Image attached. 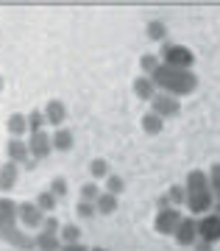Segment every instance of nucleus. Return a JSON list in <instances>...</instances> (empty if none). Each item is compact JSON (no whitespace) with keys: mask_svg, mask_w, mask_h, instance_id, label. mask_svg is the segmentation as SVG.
I'll list each match as a JSON object with an SVG mask.
<instances>
[{"mask_svg":"<svg viewBox=\"0 0 220 251\" xmlns=\"http://www.w3.org/2000/svg\"><path fill=\"white\" fill-rule=\"evenodd\" d=\"M23 168H25V171H34V168H36V159H34V156H28V159L23 162Z\"/></svg>","mask_w":220,"mask_h":251,"instance_id":"f704fd0d","label":"nucleus"},{"mask_svg":"<svg viewBox=\"0 0 220 251\" xmlns=\"http://www.w3.org/2000/svg\"><path fill=\"white\" fill-rule=\"evenodd\" d=\"M156 84H153V81L148 78V75H140V78H134V95H137V98L140 100H153L156 98Z\"/></svg>","mask_w":220,"mask_h":251,"instance_id":"4468645a","label":"nucleus"},{"mask_svg":"<svg viewBox=\"0 0 220 251\" xmlns=\"http://www.w3.org/2000/svg\"><path fill=\"white\" fill-rule=\"evenodd\" d=\"M156 90H165L168 95H193L198 90V75L193 70H181V67H170V64H159L156 70L148 75Z\"/></svg>","mask_w":220,"mask_h":251,"instance_id":"f257e3e1","label":"nucleus"},{"mask_svg":"<svg viewBox=\"0 0 220 251\" xmlns=\"http://www.w3.org/2000/svg\"><path fill=\"white\" fill-rule=\"evenodd\" d=\"M64 117H67V106H64L62 100H48V106H45V120L56 128H62Z\"/></svg>","mask_w":220,"mask_h":251,"instance_id":"ddd939ff","label":"nucleus"},{"mask_svg":"<svg viewBox=\"0 0 220 251\" xmlns=\"http://www.w3.org/2000/svg\"><path fill=\"white\" fill-rule=\"evenodd\" d=\"M89 251H106L103 246H95V249H89Z\"/></svg>","mask_w":220,"mask_h":251,"instance_id":"4c0bfd02","label":"nucleus"},{"mask_svg":"<svg viewBox=\"0 0 220 251\" xmlns=\"http://www.w3.org/2000/svg\"><path fill=\"white\" fill-rule=\"evenodd\" d=\"M6 128H9V134H11V137L23 140V137L28 134V115H20V112L9 115V120H6Z\"/></svg>","mask_w":220,"mask_h":251,"instance_id":"2eb2a0df","label":"nucleus"},{"mask_svg":"<svg viewBox=\"0 0 220 251\" xmlns=\"http://www.w3.org/2000/svg\"><path fill=\"white\" fill-rule=\"evenodd\" d=\"M67 190L70 187H67V179H64V176H56V179L50 181V193L56 198H67Z\"/></svg>","mask_w":220,"mask_h":251,"instance_id":"c756f323","label":"nucleus"},{"mask_svg":"<svg viewBox=\"0 0 220 251\" xmlns=\"http://www.w3.org/2000/svg\"><path fill=\"white\" fill-rule=\"evenodd\" d=\"M0 90H3V78H0Z\"/></svg>","mask_w":220,"mask_h":251,"instance_id":"58836bf2","label":"nucleus"},{"mask_svg":"<svg viewBox=\"0 0 220 251\" xmlns=\"http://www.w3.org/2000/svg\"><path fill=\"white\" fill-rule=\"evenodd\" d=\"M168 198H170V204H173V206H181L187 201V190L178 187V184H173V187L168 190Z\"/></svg>","mask_w":220,"mask_h":251,"instance_id":"7c9ffc66","label":"nucleus"},{"mask_svg":"<svg viewBox=\"0 0 220 251\" xmlns=\"http://www.w3.org/2000/svg\"><path fill=\"white\" fill-rule=\"evenodd\" d=\"M59 229H62L59 218H53V215L45 218V224H42V232H45V234H59Z\"/></svg>","mask_w":220,"mask_h":251,"instance_id":"2f4dec72","label":"nucleus"},{"mask_svg":"<svg viewBox=\"0 0 220 251\" xmlns=\"http://www.w3.org/2000/svg\"><path fill=\"white\" fill-rule=\"evenodd\" d=\"M156 206H159V212H162V209H170V206H173V204H170V198H168V193L156 198Z\"/></svg>","mask_w":220,"mask_h":251,"instance_id":"72a5a7b5","label":"nucleus"},{"mask_svg":"<svg viewBox=\"0 0 220 251\" xmlns=\"http://www.w3.org/2000/svg\"><path fill=\"white\" fill-rule=\"evenodd\" d=\"M159 64H162V59H159L156 53H142L140 56V67H142V73H145V75H150Z\"/></svg>","mask_w":220,"mask_h":251,"instance_id":"b1692460","label":"nucleus"},{"mask_svg":"<svg viewBox=\"0 0 220 251\" xmlns=\"http://www.w3.org/2000/svg\"><path fill=\"white\" fill-rule=\"evenodd\" d=\"M148 39H153V42H165V39H168V28H165V23L150 20L148 23Z\"/></svg>","mask_w":220,"mask_h":251,"instance_id":"412c9836","label":"nucleus"},{"mask_svg":"<svg viewBox=\"0 0 220 251\" xmlns=\"http://www.w3.org/2000/svg\"><path fill=\"white\" fill-rule=\"evenodd\" d=\"M206 176H209V190H212V196L220 201V162H218V165H212V171L206 173Z\"/></svg>","mask_w":220,"mask_h":251,"instance_id":"bb28decb","label":"nucleus"},{"mask_svg":"<svg viewBox=\"0 0 220 251\" xmlns=\"http://www.w3.org/2000/svg\"><path fill=\"white\" fill-rule=\"evenodd\" d=\"M59 240L62 243H81V229L75 224H67L59 229Z\"/></svg>","mask_w":220,"mask_h":251,"instance_id":"5701e85b","label":"nucleus"},{"mask_svg":"<svg viewBox=\"0 0 220 251\" xmlns=\"http://www.w3.org/2000/svg\"><path fill=\"white\" fill-rule=\"evenodd\" d=\"M53 140V151H70L73 148V131L70 128H56V134H50Z\"/></svg>","mask_w":220,"mask_h":251,"instance_id":"f3484780","label":"nucleus"},{"mask_svg":"<svg viewBox=\"0 0 220 251\" xmlns=\"http://www.w3.org/2000/svg\"><path fill=\"white\" fill-rule=\"evenodd\" d=\"M6 153H9V162L23 165V162L31 156V151H28V140H17V137H11L9 145H6Z\"/></svg>","mask_w":220,"mask_h":251,"instance_id":"f8f14e48","label":"nucleus"},{"mask_svg":"<svg viewBox=\"0 0 220 251\" xmlns=\"http://www.w3.org/2000/svg\"><path fill=\"white\" fill-rule=\"evenodd\" d=\"M17 179H20V165L17 162H6V165H0V190H3V193L14 190Z\"/></svg>","mask_w":220,"mask_h":251,"instance_id":"9b49d317","label":"nucleus"},{"mask_svg":"<svg viewBox=\"0 0 220 251\" xmlns=\"http://www.w3.org/2000/svg\"><path fill=\"white\" fill-rule=\"evenodd\" d=\"M56 201H59V198L53 196L50 190H42V193L36 196V206H39L42 212H53V209H56Z\"/></svg>","mask_w":220,"mask_h":251,"instance_id":"4be33fe9","label":"nucleus"},{"mask_svg":"<svg viewBox=\"0 0 220 251\" xmlns=\"http://www.w3.org/2000/svg\"><path fill=\"white\" fill-rule=\"evenodd\" d=\"M195 251H212V243L201 240V243H198V246H195Z\"/></svg>","mask_w":220,"mask_h":251,"instance_id":"c9c22d12","label":"nucleus"},{"mask_svg":"<svg viewBox=\"0 0 220 251\" xmlns=\"http://www.w3.org/2000/svg\"><path fill=\"white\" fill-rule=\"evenodd\" d=\"M212 209H215V215L220 218V201H215V204H212Z\"/></svg>","mask_w":220,"mask_h":251,"instance_id":"e433bc0d","label":"nucleus"},{"mask_svg":"<svg viewBox=\"0 0 220 251\" xmlns=\"http://www.w3.org/2000/svg\"><path fill=\"white\" fill-rule=\"evenodd\" d=\"M109 165H106V159H92L89 162V176H92V179H106V176H109Z\"/></svg>","mask_w":220,"mask_h":251,"instance_id":"393cba45","label":"nucleus"},{"mask_svg":"<svg viewBox=\"0 0 220 251\" xmlns=\"http://www.w3.org/2000/svg\"><path fill=\"white\" fill-rule=\"evenodd\" d=\"M176 243L178 246H195V240H198V226H195V218H181V224H178L176 229Z\"/></svg>","mask_w":220,"mask_h":251,"instance_id":"9d476101","label":"nucleus"},{"mask_svg":"<svg viewBox=\"0 0 220 251\" xmlns=\"http://www.w3.org/2000/svg\"><path fill=\"white\" fill-rule=\"evenodd\" d=\"M28 151H31V156H34L36 162L48 159L50 151H53L50 134H48V131H36V134H31V137H28Z\"/></svg>","mask_w":220,"mask_h":251,"instance_id":"0eeeda50","label":"nucleus"},{"mask_svg":"<svg viewBox=\"0 0 220 251\" xmlns=\"http://www.w3.org/2000/svg\"><path fill=\"white\" fill-rule=\"evenodd\" d=\"M17 218H20V224L28 226V229H39L45 224V212L36 206V201H23V204H17Z\"/></svg>","mask_w":220,"mask_h":251,"instance_id":"423d86ee","label":"nucleus"},{"mask_svg":"<svg viewBox=\"0 0 220 251\" xmlns=\"http://www.w3.org/2000/svg\"><path fill=\"white\" fill-rule=\"evenodd\" d=\"M64 243L59 240V234H45V232H39L34 237V249L36 251H59Z\"/></svg>","mask_w":220,"mask_h":251,"instance_id":"dca6fc26","label":"nucleus"},{"mask_svg":"<svg viewBox=\"0 0 220 251\" xmlns=\"http://www.w3.org/2000/svg\"><path fill=\"white\" fill-rule=\"evenodd\" d=\"M159 59H162V64L181 67V70H193V64H195V53H193V50H190L187 45H176V42H162Z\"/></svg>","mask_w":220,"mask_h":251,"instance_id":"20e7f679","label":"nucleus"},{"mask_svg":"<svg viewBox=\"0 0 220 251\" xmlns=\"http://www.w3.org/2000/svg\"><path fill=\"white\" fill-rule=\"evenodd\" d=\"M98 196H100V187H98V184H92V181L81 184V201H89V204H95Z\"/></svg>","mask_w":220,"mask_h":251,"instance_id":"cd10ccee","label":"nucleus"},{"mask_svg":"<svg viewBox=\"0 0 220 251\" xmlns=\"http://www.w3.org/2000/svg\"><path fill=\"white\" fill-rule=\"evenodd\" d=\"M75 212H78L81 221H92V218L98 215L95 204H89V201H78V206H75Z\"/></svg>","mask_w":220,"mask_h":251,"instance_id":"c85d7f7f","label":"nucleus"},{"mask_svg":"<svg viewBox=\"0 0 220 251\" xmlns=\"http://www.w3.org/2000/svg\"><path fill=\"white\" fill-rule=\"evenodd\" d=\"M95 209L100 212V215H112L117 209V196H112V193H100L95 201Z\"/></svg>","mask_w":220,"mask_h":251,"instance_id":"6ab92c4d","label":"nucleus"},{"mask_svg":"<svg viewBox=\"0 0 220 251\" xmlns=\"http://www.w3.org/2000/svg\"><path fill=\"white\" fill-rule=\"evenodd\" d=\"M178 224H181V215H178L176 206H170V209H162V212H156L153 229H156L159 234H176Z\"/></svg>","mask_w":220,"mask_h":251,"instance_id":"6e6552de","label":"nucleus"},{"mask_svg":"<svg viewBox=\"0 0 220 251\" xmlns=\"http://www.w3.org/2000/svg\"><path fill=\"white\" fill-rule=\"evenodd\" d=\"M184 190H187V201L184 204L190 206L193 215H201V212L212 209L215 196H212V190H209V176H206L203 171H190L187 173Z\"/></svg>","mask_w":220,"mask_h":251,"instance_id":"7ed1b4c3","label":"nucleus"},{"mask_svg":"<svg viewBox=\"0 0 220 251\" xmlns=\"http://www.w3.org/2000/svg\"><path fill=\"white\" fill-rule=\"evenodd\" d=\"M198 226V237L206 243H218L220 240V218L212 212V215H203L201 221H195Z\"/></svg>","mask_w":220,"mask_h":251,"instance_id":"1a4fd4ad","label":"nucleus"},{"mask_svg":"<svg viewBox=\"0 0 220 251\" xmlns=\"http://www.w3.org/2000/svg\"><path fill=\"white\" fill-rule=\"evenodd\" d=\"M45 112L34 109V112H28V134H36V131H45Z\"/></svg>","mask_w":220,"mask_h":251,"instance_id":"aec40b11","label":"nucleus"},{"mask_svg":"<svg viewBox=\"0 0 220 251\" xmlns=\"http://www.w3.org/2000/svg\"><path fill=\"white\" fill-rule=\"evenodd\" d=\"M150 112L159 115L162 120H165V117H176L178 112H181V103H178V98H173L168 92H156V98L150 100Z\"/></svg>","mask_w":220,"mask_h":251,"instance_id":"39448f33","label":"nucleus"},{"mask_svg":"<svg viewBox=\"0 0 220 251\" xmlns=\"http://www.w3.org/2000/svg\"><path fill=\"white\" fill-rule=\"evenodd\" d=\"M59 251H89V249L84 246V243H64Z\"/></svg>","mask_w":220,"mask_h":251,"instance_id":"473e14b6","label":"nucleus"},{"mask_svg":"<svg viewBox=\"0 0 220 251\" xmlns=\"http://www.w3.org/2000/svg\"><path fill=\"white\" fill-rule=\"evenodd\" d=\"M162 128H165V120L159 115H153V112L142 115V131H145V134L156 137V134H162Z\"/></svg>","mask_w":220,"mask_h":251,"instance_id":"a211bd4d","label":"nucleus"},{"mask_svg":"<svg viewBox=\"0 0 220 251\" xmlns=\"http://www.w3.org/2000/svg\"><path fill=\"white\" fill-rule=\"evenodd\" d=\"M0 240H6L17 251L34 249V237H28V234L20 229L17 201H11V198H0Z\"/></svg>","mask_w":220,"mask_h":251,"instance_id":"f03ea898","label":"nucleus"},{"mask_svg":"<svg viewBox=\"0 0 220 251\" xmlns=\"http://www.w3.org/2000/svg\"><path fill=\"white\" fill-rule=\"evenodd\" d=\"M123 190H125V181L120 179L117 173H109V176H106V193H112V196H120Z\"/></svg>","mask_w":220,"mask_h":251,"instance_id":"a878e982","label":"nucleus"}]
</instances>
